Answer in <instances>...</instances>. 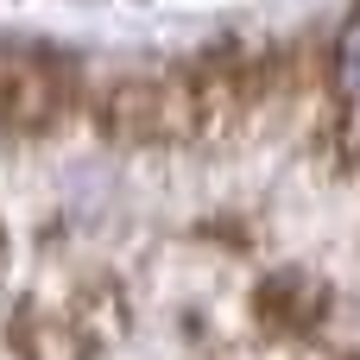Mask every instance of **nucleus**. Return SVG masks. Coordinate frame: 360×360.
Masks as SVG:
<instances>
[{
  "label": "nucleus",
  "instance_id": "nucleus-1",
  "mask_svg": "<svg viewBox=\"0 0 360 360\" xmlns=\"http://www.w3.org/2000/svg\"><path fill=\"white\" fill-rule=\"evenodd\" d=\"M101 120L120 139H190L196 133V89L190 70H146L101 89Z\"/></svg>",
  "mask_w": 360,
  "mask_h": 360
},
{
  "label": "nucleus",
  "instance_id": "nucleus-2",
  "mask_svg": "<svg viewBox=\"0 0 360 360\" xmlns=\"http://www.w3.org/2000/svg\"><path fill=\"white\" fill-rule=\"evenodd\" d=\"M70 76L63 63L51 57H32V51H0V127L13 133H51L70 120Z\"/></svg>",
  "mask_w": 360,
  "mask_h": 360
},
{
  "label": "nucleus",
  "instance_id": "nucleus-3",
  "mask_svg": "<svg viewBox=\"0 0 360 360\" xmlns=\"http://www.w3.org/2000/svg\"><path fill=\"white\" fill-rule=\"evenodd\" d=\"M13 354H19V360H89V354H95V342L76 329L70 310L19 304V316H13Z\"/></svg>",
  "mask_w": 360,
  "mask_h": 360
},
{
  "label": "nucleus",
  "instance_id": "nucleus-4",
  "mask_svg": "<svg viewBox=\"0 0 360 360\" xmlns=\"http://www.w3.org/2000/svg\"><path fill=\"white\" fill-rule=\"evenodd\" d=\"M323 285L316 278H304V272H278L266 291H259V310L266 316H285V329H310L316 316H323Z\"/></svg>",
  "mask_w": 360,
  "mask_h": 360
},
{
  "label": "nucleus",
  "instance_id": "nucleus-5",
  "mask_svg": "<svg viewBox=\"0 0 360 360\" xmlns=\"http://www.w3.org/2000/svg\"><path fill=\"white\" fill-rule=\"evenodd\" d=\"M329 82H335V120L348 127V139H360V13L348 19V32L335 38Z\"/></svg>",
  "mask_w": 360,
  "mask_h": 360
},
{
  "label": "nucleus",
  "instance_id": "nucleus-6",
  "mask_svg": "<svg viewBox=\"0 0 360 360\" xmlns=\"http://www.w3.org/2000/svg\"><path fill=\"white\" fill-rule=\"evenodd\" d=\"M0 253H6V240H0Z\"/></svg>",
  "mask_w": 360,
  "mask_h": 360
}]
</instances>
